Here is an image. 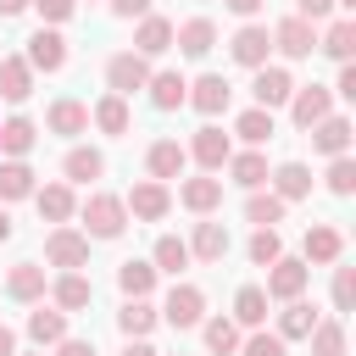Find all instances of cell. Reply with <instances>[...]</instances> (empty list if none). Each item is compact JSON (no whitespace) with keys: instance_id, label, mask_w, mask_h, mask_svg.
Listing matches in <instances>:
<instances>
[{"instance_id":"ee69618b","label":"cell","mask_w":356,"mask_h":356,"mask_svg":"<svg viewBox=\"0 0 356 356\" xmlns=\"http://www.w3.org/2000/svg\"><path fill=\"white\" fill-rule=\"evenodd\" d=\"M278 256H284V239H278V228H256V234H250V261H256V267H273Z\"/></svg>"},{"instance_id":"c3c4849f","label":"cell","mask_w":356,"mask_h":356,"mask_svg":"<svg viewBox=\"0 0 356 356\" xmlns=\"http://www.w3.org/2000/svg\"><path fill=\"white\" fill-rule=\"evenodd\" d=\"M28 6H39V17H44V22H67L78 0H28Z\"/></svg>"},{"instance_id":"cb8c5ba5","label":"cell","mask_w":356,"mask_h":356,"mask_svg":"<svg viewBox=\"0 0 356 356\" xmlns=\"http://www.w3.org/2000/svg\"><path fill=\"white\" fill-rule=\"evenodd\" d=\"M6 295L22 300V306H33V300L44 295V267H39V261H17V267L6 273Z\"/></svg>"},{"instance_id":"7dc6e473","label":"cell","mask_w":356,"mask_h":356,"mask_svg":"<svg viewBox=\"0 0 356 356\" xmlns=\"http://www.w3.org/2000/svg\"><path fill=\"white\" fill-rule=\"evenodd\" d=\"M350 306H356V273L334 267V312H350Z\"/></svg>"},{"instance_id":"7bdbcfd3","label":"cell","mask_w":356,"mask_h":356,"mask_svg":"<svg viewBox=\"0 0 356 356\" xmlns=\"http://www.w3.org/2000/svg\"><path fill=\"white\" fill-rule=\"evenodd\" d=\"M245 217H250L256 228H273V222H284V200H278V195H261V189H250V200H245Z\"/></svg>"},{"instance_id":"f6af8a7d","label":"cell","mask_w":356,"mask_h":356,"mask_svg":"<svg viewBox=\"0 0 356 356\" xmlns=\"http://www.w3.org/2000/svg\"><path fill=\"white\" fill-rule=\"evenodd\" d=\"M328 189H334L339 200L356 189V161H350V156H334V161H328Z\"/></svg>"},{"instance_id":"db71d44e","label":"cell","mask_w":356,"mask_h":356,"mask_svg":"<svg viewBox=\"0 0 356 356\" xmlns=\"http://www.w3.org/2000/svg\"><path fill=\"white\" fill-rule=\"evenodd\" d=\"M222 6H228V11H234V17H256V11H261V6H267V0H222Z\"/></svg>"},{"instance_id":"7c38bea8","label":"cell","mask_w":356,"mask_h":356,"mask_svg":"<svg viewBox=\"0 0 356 356\" xmlns=\"http://www.w3.org/2000/svg\"><path fill=\"white\" fill-rule=\"evenodd\" d=\"M273 50H284L289 61H306V56L317 50V33H312V22H300V17H284V22L273 28Z\"/></svg>"},{"instance_id":"ac0fdd59","label":"cell","mask_w":356,"mask_h":356,"mask_svg":"<svg viewBox=\"0 0 356 356\" xmlns=\"http://www.w3.org/2000/svg\"><path fill=\"white\" fill-rule=\"evenodd\" d=\"M184 161H189V150H184L178 139H156V145L145 150V167H150V178H156V184L178 178V172H184Z\"/></svg>"},{"instance_id":"681fc988","label":"cell","mask_w":356,"mask_h":356,"mask_svg":"<svg viewBox=\"0 0 356 356\" xmlns=\"http://www.w3.org/2000/svg\"><path fill=\"white\" fill-rule=\"evenodd\" d=\"M295 6H300V11H295L300 22H323V17L334 11V0H295Z\"/></svg>"},{"instance_id":"30bf717a","label":"cell","mask_w":356,"mask_h":356,"mask_svg":"<svg viewBox=\"0 0 356 356\" xmlns=\"http://www.w3.org/2000/svg\"><path fill=\"white\" fill-rule=\"evenodd\" d=\"M228 100H234L228 78H222V72H206V78L189 83V100H184V106H195L200 117H217V111H228Z\"/></svg>"},{"instance_id":"e0dca14e","label":"cell","mask_w":356,"mask_h":356,"mask_svg":"<svg viewBox=\"0 0 356 356\" xmlns=\"http://www.w3.org/2000/svg\"><path fill=\"white\" fill-rule=\"evenodd\" d=\"M184 245H189V261H222L234 239H228L222 222H195V234H189Z\"/></svg>"},{"instance_id":"d590c367","label":"cell","mask_w":356,"mask_h":356,"mask_svg":"<svg viewBox=\"0 0 356 356\" xmlns=\"http://www.w3.org/2000/svg\"><path fill=\"white\" fill-rule=\"evenodd\" d=\"M228 172H234L239 189H261L267 184V156L261 150H239V156H228Z\"/></svg>"},{"instance_id":"f546056e","label":"cell","mask_w":356,"mask_h":356,"mask_svg":"<svg viewBox=\"0 0 356 356\" xmlns=\"http://www.w3.org/2000/svg\"><path fill=\"white\" fill-rule=\"evenodd\" d=\"M317 328V306H306V300H284V312H278V339L289 345V339H306Z\"/></svg>"},{"instance_id":"4316f807","label":"cell","mask_w":356,"mask_h":356,"mask_svg":"<svg viewBox=\"0 0 356 356\" xmlns=\"http://www.w3.org/2000/svg\"><path fill=\"white\" fill-rule=\"evenodd\" d=\"M33 189H39V178H33L28 161H0V206L6 200H33Z\"/></svg>"},{"instance_id":"8d00e7d4","label":"cell","mask_w":356,"mask_h":356,"mask_svg":"<svg viewBox=\"0 0 356 356\" xmlns=\"http://www.w3.org/2000/svg\"><path fill=\"white\" fill-rule=\"evenodd\" d=\"M150 267H156V273H172V278H178V273L189 267V245H184L178 234H161V239H156V250H150Z\"/></svg>"},{"instance_id":"603a6c76","label":"cell","mask_w":356,"mask_h":356,"mask_svg":"<svg viewBox=\"0 0 356 356\" xmlns=\"http://www.w3.org/2000/svg\"><path fill=\"white\" fill-rule=\"evenodd\" d=\"M33 206H39V217L44 222H67L72 211H78V200H72V184H44V189H33Z\"/></svg>"},{"instance_id":"6da1fadb","label":"cell","mask_w":356,"mask_h":356,"mask_svg":"<svg viewBox=\"0 0 356 356\" xmlns=\"http://www.w3.org/2000/svg\"><path fill=\"white\" fill-rule=\"evenodd\" d=\"M83 228H89V239H117V234L128 228V206H122L117 195L95 189V195L83 200Z\"/></svg>"},{"instance_id":"bcb514c9","label":"cell","mask_w":356,"mask_h":356,"mask_svg":"<svg viewBox=\"0 0 356 356\" xmlns=\"http://www.w3.org/2000/svg\"><path fill=\"white\" fill-rule=\"evenodd\" d=\"M239 356H289V350H284L278 334H261V328H256L250 339H239Z\"/></svg>"},{"instance_id":"f907efd6","label":"cell","mask_w":356,"mask_h":356,"mask_svg":"<svg viewBox=\"0 0 356 356\" xmlns=\"http://www.w3.org/2000/svg\"><path fill=\"white\" fill-rule=\"evenodd\" d=\"M328 95H345V100H356V67H350V61L339 67V83H334Z\"/></svg>"},{"instance_id":"7a4b0ae2","label":"cell","mask_w":356,"mask_h":356,"mask_svg":"<svg viewBox=\"0 0 356 356\" xmlns=\"http://www.w3.org/2000/svg\"><path fill=\"white\" fill-rule=\"evenodd\" d=\"M44 261L50 267H61V273H78V267H89V234H78V228H50L44 234Z\"/></svg>"},{"instance_id":"8992f818","label":"cell","mask_w":356,"mask_h":356,"mask_svg":"<svg viewBox=\"0 0 356 356\" xmlns=\"http://www.w3.org/2000/svg\"><path fill=\"white\" fill-rule=\"evenodd\" d=\"M122 206H128L139 222H161V217L172 211V189H167V184H156V178H145V184H134V189H128V200H122Z\"/></svg>"},{"instance_id":"3957f363","label":"cell","mask_w":356,"mask_h":356,"mask_svg":"<svg viewBox=\"0 0 356 356\" xmlns=\"http://www.w3.org/2000/svg\"><path fill=\"white\" fill-rule=\"evenodd\" d=\"M106 83H111V95H134V89H145L150 83V61L145 56H134V50H117L111 61H106Z\"/></svg>"},{"instance_id":"b9f144b4","label":"cell","mask_w":356,"mask_h":356,"mask_svg":"<svg viewBox=\"0 0 356 356\" xmlns=\"http://www.w3.org/2000/svg\"><path fill=\"white\" fill-rule=\"evenodd\" d=\"M306 339H312V356H345V323L339 317H328V323L317 317V328Z\"/></svg>"},{"instance_id":"680465c9","label":"cell","mask_w":356,"mask_h":356,"mask_svg":"<svg viewBox=\"0 0 356 356\" xmlns=\"http://www.w3.org/2000/svg\"><path fill=\"white\" fill-rule=\"evenodd\" d=\"M6 239H11V211L0 206V245H6Z\"/></svg>"},{"instance_id":"91938a15","label":"cell","mask_w":356,"mask_h":356,"mask_svg":"<svg viewBox=\"0 0 356 356\" xmlns=\"http://www.w3.org/2000/svg\"><path fill=\"white\" fill-rule=\"evenodd\" d=\"M334 6H345V11H350V6H356V0H334Z\"/></svg>"},{"instance_id":"d4e9b609","label":"cell","mask_w":356,"mask_h":356,"mask_svg":"<svg viewBox=\"0 0 356 356\" xmlns=\"http://www.w3.org/2000/svg\"><path fill=\"white\" fill-rule=\"evenodd\" d=\"M33 145H39L33 117H11V122H0V156H6V161H22Z\"/></svg>"},{"instance_id":"ba28073f","label":"cell","mask_w":356,"mask_h":356,"mask_svg":"<svg viewBox=\"0 0 356 356\" xmlns=\"http://www.w3.org/2000/svg\"><path fill=\"white\" fill-rule=\"evenodd\" d=\"M22 61H28L33 72H61V67H67V39H61L56 28H39V33L28 39Z\"/></svg>"},{"instance_id":"8fae6325","label":"cell","mask_w":356,"mask_h":356,"mask_svg":"<svg viewBox=\"0 0 356 356\" xmlns=\"http://www.w3.org/2000/svg\"><path fill=\"white\" fill-rule=\"evenodd\" d=\"M328 111H334V95H328L323 83H306V89L289 95V117H295V128H317Z\"/></svg>"},{"instance_id":"816d5d0a","label":"cell","mask_w":356,"mask_h":356,"mask_svg":"<svg viewBox=\"0 0 356 356\" xmlns=\"http://www.w3.org/2000/svg\"><path fill=\"white\" fill-rule=\"evenodd\" d=\"M56 356H100V350H95V339H61Z\"/></svg>"},{"instance_id":"ffe728a7","label":"cell","mask_w":356,"mask_h":356,"mask_svg":"<svg viewBox=\"0 0 356 356\" xmlns=\"http://www.w3.org/2000/svg\"><path fill=\"white\" fill-rule=\"evenodd\" d=\"M28 95H33V67H28L22 56H6V61H0V100L22 106Z\"/></svg>"},{"instance_id":"6f0895ef","label":"cell","mask_w":356,"mask_h":356,"mask_svg":"<svg viewBox=\"0 0 356 356\" xmlns=\"http://www.w3.org/2000/svg\"><path fill=\"white\" fill-rule=\"evenodd\" d=\"M17 11H28V0H0V17H17Z\"/></svg>"},{"instance_id":"ab89813d","label":"cell","mask_w":356,"mask_h":356,"mask_svg":"<svg viewBox=\"0 0 356 356\" xmlns=\"http://www.w3.org/2000/svg\"><path fill=\"white\" fill-rule=\"evenodd\" d=\"M200 334H206V350H211V356H234V350H239V323H234V317H206Z\"/></svg>"},{"instance_id":"2e32d148","label":"cell","mask_w":356,"mask_h":356,"mask_svg":"<svg viewBox=\"0 0 356 356\" xmlns=\"http://www.w3.org/2000/svg\"><path fill=\"white\" fill-rule=\"evenodd\" d=\"M172 44H178L189 61H200V56H211V44H217V22H211V17H189L184 28H172Z\"/></svg>"},{"instance_id":"74e56055","label":"cell","mask_w":356,"mask_h":356,"mask_svg":"<svg viewBox=\"0 0 356 356\" xmlns=\"http://www.w3.org/2000/svg\"><path fill=\"white\" fill-rule=\"evenodd\" d=\"M117 284H122L128 300H150V289H156V267H150V261H122V267H117Z\"/></svg>"},{"instance_id":"9a60e30c","label":"cell","mask_w":356,"mask_h":356,"mask_svg":"<svg viewBox=\"0 0 356 356\" xmlns=\"http://www.w3.org/2000/svg\"><path fill=\"white\" fill-rule=\"evenodd\" d=\"M339 256H345V234L334 222H312L306 228V267H328Z\"/></svg>"},{"instance_id":"83f0119b","label":"cell","mask_w":356,"mask_h":356,"mask_svg":"<svg viewBox=\"0 0 356 356\" xmlns=\"http://www.w3.org/2000/svg\"><path fill=\"white\" fill-rule=\"evenodd\" d=\"M61 172H67V184H89V178L106 172V156H100L95 145H72L67 161H61Z\"/></svg>"},{"instance_id":"52a82bcc","label":"cell","mask_w":356,"mask_h":356,"mask_svg":"<svg viewBox=\"0 0 356 356\" xmlns=\"http://www.w3.org/2000/svg\"><path fill=\"white\" fill-rule=\"evenodd\" d=\"M267 50H273V33H267L261 22H245V28L228 39V56H234L239 67H250V72H256V67H267Z\"/></svg>"},{"instance_id":"d6a6232c","label":"cell","mask_w":356,"mask_h":356,"mask_svg":"<svg viewBox=\"0 0 356 356\" xmlns=\"http://www.w3.org/2000/svg\"><path fill=\"white\" fill-rule=\"evenodd\" d=\"M89 117H95V128H100V134H128V122H134V111H128V100H122V95H100Z\"/></svg>"},{"instance_id":"f5cc1de1","label":"cell","mask_w":356,"mask_h":356,"mask_svg":"<svg viewBox=\"0 0 356 356\" xmlns=\"http://www.w3.org/2000/svg\"><path fill=\"white\" fill-rule=\"evenodd\" d=\"M117 17H150V0H111Z\"/></svg>"},{"instance_id":"f1b7e54d","label":"cell","mask_w":356,"mask_h":356,"mask_svg":"<svg viewBox=\"0 0 356 356\" xmlns=\"http://www.w3.org/2000/svg\"><path fill=\"white\" fill-rule=\"evenodd\" d=\"M89 300H95V284H89L83 273H61V278H56V312L72 317V312H83Z\"/></svg>"},{"instance_id":"11a10c76","label":"cell","mask_w":356,"mask_h":356,"mask_svg":"<svg viewBox=\"0 0 356 356\" xmlns=\"http://www.w3.org/2000/svg\"><path fill=\"white\" fill-rule=\"evenodd\" d=\"M0 356H17V334H11L6 323H0Z\"/></svg>"},{"instance_id":"836d02e7","label":"cell","mask_w":356,"mask_h":356,"mask_svg":"<svg viewBox=\"0 0 356 356\" xmlns=\"http://www.w3.org/2000/svg\"><path fill=\"white\" fill-rule=\"evenodd\" d=\"M234 323H239V328H261V323H267V289H261V284H245V289L234 295Z\"/></svg>"},{"instance_id":"1f68e13d","label":"cell","mask_w":356,"mask_h":356,"mask_svg":"<svg viewBox=\"0 0 356 356\" xmlns=\"http://www.w3.org/2000/svg\"><path fill=\"white\" fill-rule=\"evenodd\" d=\"M44 122H50V134H67V139H72V134L89 128V106H83V100H56V106L44 111Z\"/></svg>"},{"instance_id":"d6986e66","label":"cell","mask_w":356,"mask_h":356,"mask_svg":"<svg viewBox=\"0 0 356 356\" xmlns=\"http://www.w3.org/2000/svg\"><path fill=\"white\" fill-rule=\"evenodd\" d=\"M161 50H172V22L167 17H139V28H134V56H161Z\"/></svg>"},{"instance_id":"4dcf8cb0","label":"cell","mask_w":356,"mask_h":356,"mask_svg":"<svg viewBox=\"0 0 356 356\" xmlns=\"http://www.w3.org/2000/svg\"><path fill=\"white\" fill-rule=\"evenodd\" d=\"M28 339H33V345H61V339H67V312H56V306L28 312Z\"/></svg>"},{"instance_id":"5b68a950","label":"cell","mask_w":356,"mask_h":356,"mask_svg":"<svg viewBox=\"0 0 356 356\" xmlns=\"http://www.w3.org/2000/svg\"><path fill=\"white\" fill-rule=\"evenodd\" d=\"M156 317H167L172 328H200V323H206V295H200L195 284H172V295H167V306H161Z\"/></svg>"},{"instance_id":"277c9868","label":"cell","mask_w":356,"mask_h":356,"mask_svg":"<svg viewBox=\"0 0 356 356\" xmlns=\"http://www.w3.org/2000/svg\"><path fill=\"white\" fill-rule=\"evenodd\" d=\"M306 278H312V267H306V261L278 256V261L267 267V300H300V295H306Z\"/></svg>"},{"instance_id":"5bb4252c","label":"cell","mask_w":356,"mask_h":356,"mask_svg":"<svg viewBox=\"0 0 356 356\" xmlns=\"http://www.w3.org/2000/svg\"><path fill=\"white\" fill-rule=\"evenodd\" d=\"M189 156L206 167V172H217V167H228V156H234V145H228V134L222 128H195V139H189Z\"/></svg>"},{"instance_id":"4fadbf2b","label":"cell","mask_w":356,"mask_h":356,"mask_svg":"<svg viewBox=\"0 0 356 356\" xmlns=\"http://www.w3.org/2000/svg\"><path fill=\"white\" fill-rule=\"evenodd\" d=\"M306 134H312V150L328 156V161L350 150V117H339V111H328V117H323L317 128H306Z\"/></svg>"},{"instance_id":"60d3db41","label":"cell","mask_w":356,"mask_h":356,"mask_svg":"<svg viewBox=\"0 0 356 356\" xmlns=\"http://www.w3.org/2000/svg\"><path fill=\"white\" fill-rule=\"evenodd\" d=\"M234 134H239L250 150H256V145H267V139H273V111H261V106L239 111V117H234Z\"/></svg>"},{"instance_id":"9c48e42d","label":"cell","mask_w":356,"mask_h":356,"mask_svg":"<svg viewBox=\"0 0 356 356\" xmlns=\"http://www.w3.org/2000/svg\"><path fill=\"white\" fill-rule=\"evenodd\" d=\"M250 95H256V106H261V111H273V106H289V95H295V78H289L284 67H256V78H250Z\"/></svg>"},{"instance_id":"f35d334b","label":"cell","mask_w":356,"mask_h":356,"mask_svg":"<svg viewBox=\"0 0 356 356\" xmlns=\"http://www.w3.org/2000/svg\"><path fill=\"white\" fill-rule=\"evenodd\" d=\"M117 328H122L128 339H150V328H156V306H150V300H122Z\"/></svg>"},{"instance_id":"9f6ffc18","label":"cell","mask_w":356,"mask_h":356,"mask_svg":"<svg viewBox=\"0 0 356 356\" xmlns=\"http://www.w3.org/2000/svg\"><path fill=\"white\" fill-rule=\"evenodd\" d=\"M122 356H156V345H150V339H128V350H122Z\"/></svg>"},{"instance_id":"7402d4cb","label":"cell","mask_w":356,"mask_h":356,"mask_svg":"<svg viewBox=\"0 0 356 356\" xmlns=\"http://www.w3.org/2000/svg\"><path fill=\"white\" fill-rule=\"evenodd\" d=\"M178 200L206 217V211L222 206V178H211V172H206V178H184V184H178Z\"/></svg>"},{"instance_id":"e575fe53","label":"cell","mask_w":356,"mask_h":356,"mask_svg":"<svg viewBox=\"0 0 356 356\" xmlns=\"http://www.w3.org/2000/svg\"><path fill=\"white\" fill-rule=\"evenodd\" d=\"M317 50H323V56H334V61L345 67V61H350V50H356V22H350V17L328 22V33L317 39Z\"/></svg>"},{"instance_id":"484cf974","label":"cell","mask_w":356,"mask_h":356,"mask_svg":"<svg viewBox=\"0 0 356 356\" xmlns=\"http://www.w3.org/2000/svg\"><path fill=\"white\" fill-rule=\"evenodd\" d=\"M273 178V195L289 206V200H306L312 195V167H300V161H284L278 172H267Z\"/></svg>"},{"instance_id":"44dd1931","label":"cell","mask_w":356,"mask_h":356,"mask_svg":"<svg viewBox=\"0 0 356 356\" xmlns=\"http://www.w3.org/2000/svg\"><path fill=\"white\" fill-rule=\"evenodd\" d=\"M145 89H150V106H156V111H178V106L189 100V78H184V72H150Z\"/></svg>"}]
</instances>
